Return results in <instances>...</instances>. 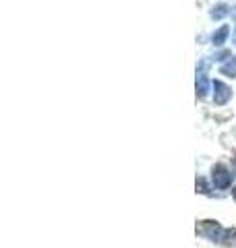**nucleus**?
<instances>
[{
  "instance_id": "obj_1",
  "label": "nucleus",
  "mask_w": 236,
  "mask_h": 248,
  "mask_svg": "<svg viewBox=\"0 0 236 248\" xmlns=\"http://www.w3.org/2000/svg\"><path fill=\"white\" fill-rule=\"evenodd\" d=\"M199 232L205 238L214 240V242H222V244H234L236 246V230H226L222 228L218 221H203Z\"/></svg>"
},
{
  "instance_id": "obj_2",
  "label": "nucleus",
  "mask_w": 236,
  "mask_h": 248,
  "mask_svg": "<svg viewBox=\"0 0 236 248\" xmlns=\"http://www.w3.org/2000/svg\"><path fill=\"white\" fill-rule=\"evenodd\" d=\"M211 180H214L216 188L224 190V188H228V186L232 184V174H230V170H228L226 166L218 164V166H214V170H211Z\"/></svg>"
},
{
  "instance_id": "obj_3",
  "label": "nucleus",
  "mask_w": 236,
  "mask_h": 248,
  "mask_svg": "<svg viewBox=\"0 0 236 248\" xmlns=\"http://www.w3.org/2000/svg\"><path fill=\"white\" fill-rule=\"evenodd\" d=\"M211 87H214V102H216V106H224V104L230 102L232 89L228 87L226 83H222V81H214V83H211Z\"/></svg>"
},
{
  "instance_id": "obj_4",
  "label": "nucleus",
  "mask_w": 236,
  "mask_h": 248,
  "mask_svg": "<svg viewBox=\"0 0 236 248\" xmlns=\"http://www.w3.org/2000/svg\"><path fill=\"white\" fill-rule=\"evenodd\" d=\"M209 91V79L205 75V62H201V66H197V97H205Z\"/></svg>"
},
{
  "instance_id": "obj_5",
  "label": "nucleus",
  "mask_w": 236,
  "mask_h": 248,
  "mask_svg": "<svg viewBox=\"0 0 236 248\" xmlns=\"http://www.w3.org/2000/svg\"><path fill=\"white\" fill-rule=\"evenodd\" d=\"M228 35H230V27L222 25L214 35H211V44H214V46H224L226 40H228Z\"/></svg>"
},
{
  "instance_id": "obj_6",
  "label": "nucleus",
  "mask_w": 236,
  "mask_h": 248,
  "mask_svg": "<svg viewBox=\"0 0 236 248\" xmlns=\"http://www.w3.org/2000/svg\"><path fill=\"white\" fill-rule=\"evenodd\" d=\"M211 19H224V17H228V15H230V9H228L226 4H218V6H214V9H211Z\"/></svg>"
},
{
  "instance_id": "obj_7",
  "label": "nucleus",
  "mask_w": 236,
  "mask_h": 248,
  "mask_svg": "<svg viewBox=\"0 0 236 248\" xmlns=\"http://www.w3.org/2000/svg\"><path fill=\"white\" fill-rule=\"evenodd\" d=\"M219 73L226 75V77H236V56L230 58V62H226V64H222V68H219Z\"/></svg>"
},
{
  "instance_id": "obj_8",
  "label": "nucleus",
  "mask_w": 236,
  "mask_h": 248,
  "mask_svg": "<svg viewBox=\"0 0 236 248\" xmlns=\"http://www.w3.org/2000/svg\"><path fill=\"white\" fill-rule=\"evenodd\" d=\"M234 44H236V27H234Z\"/></svg>"
},
{
  "instance_id": "obj_9",
  "label": "nucleus",
  "mask_w": 236,
  "mask_h": 248,
  "mask_svg": "<svg viewBox=\"0 0 236 248\" xmlns=\"http://www.w3.org/2000/svg\"><path fill=\"white\" fill-rule=\"evenodd\" d=\"M234 199H236V188H234Z\"/></svg>"
}]
</instances>
